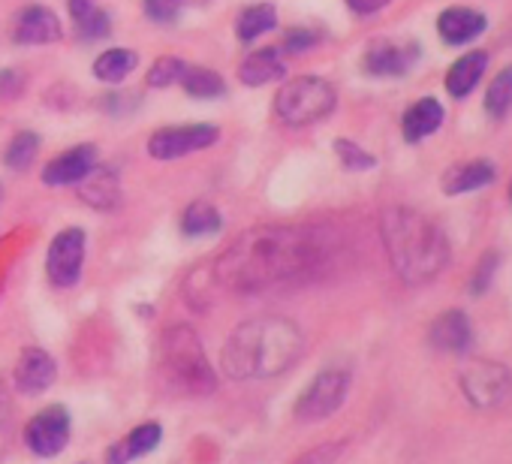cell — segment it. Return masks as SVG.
I'll return each instance as SVG.
<instances>
[{"mask_svg": "<svg viewBox=\"0 0 512 464\" xmlns=\"http://www.w3.org/2000/svg\"><path fill=\"white\" fill-rule=\"evenodd\" d=\"M79 196L91 205V208H115L121 202V187H118V175L112 169H97L91 166V172L79 181Z\"/></svg>", "mask_w": 512, "mask_h": 464, "instance_id": "cell-19", "label": "cell"}, {"mask_svg": "<svg viewBox=\"0 0 512 464\" xmlns=\"http://www.w3.org/2000/svg\"><path fill=\"white\" fill-rule=\"evenodd\" d=\"M136 52H130V49H109V52H103L97 61H94V76L100 79V82H109V85H115V82H124L133 70H136Z\"/></svg>", "mask_w": 512, "mask_h": 464, "instance_id": "cell-25", "label": "cell"}, {"mask_svg": "<svg viewBox=\"0 0 512 464\" xmlns=\"http://www.w3.org/2000/svg\"><path fill=\"white\" fill-rule=\"evenodd\" d=\"M181 85H184V91L190 97H199V100H211V97H220L223 94V79L214 70H205V67L184 70Z\"/></svg>", "mask_w": 512, "mask_h": 464, "instance_id": "cell-27", "label": "cell"}, {"mask_svg": "<svg viewBox=\"0 0 512 464\" xmlns=\"http://www.w3.org/2000/svg\"><path fill=\"white\" fill-rule=\"evenodd\" d=\"M494 269H497V254H494V251H488V254L482 257V263L476 266V272H473V284H470V290H473V293H485V287L491 284Z\"/></svg>", "mask_w": 512, "mask_h": 464, "instance_id": "cell-34", "label": "cell"}, {"mask_svg": "<svg viewBox=\"0 0 512 464\" xmlns=\"http://www.w3.org/2000/svg\"><path fill=\"white\" fill-rule=\"evenodd\" d=\"M82 266H85V232L70 226L49 245V257H46L49 281L55 287H73L82 278Z\"/></svg>", "mask_w": 512, "mask_h": 464, "instance_id": "cell-8", "label": "cell"}, {"mask_svg": "<svg viewBox=\"0 0 512 464\" xmlns=\"http://www.w3.org/2000/svg\"><path fill=\"white\" fill-rule=\"evenodd\" d=\"M491 181H494V166L485 163V160H473V163L452 166V169L443 175V190H446L449 196H455V193H470V190L488 187Z\"/></svg>", "mask_w": 512, "mask_h": 464, "instance_id": "cell-22", "label": "cell"}, {"mask_svg": "<svg viewBox=\"0 0 512 464\" xmlns=\"http://www.w3.org/2000/svg\"><path fill=\"white\" fill-rule=\"evenodd\" d=\"M70 16H73V25H76V34L85 40V43H94L100 37L109 34V16L94 7L91 0H70Z\"/></svg>", "mask_w": 512, "mask_h": 464, "instance_id": "cell-23", "label": "cell"}, {"mask_svg": "<svg viewBox=\"0 0 512 464\" xmlns=\"http://www.w3.org/2000/svg\"><path fill=\"white\" fill-rule=\"evenodd\" d=\"M278 22L275 16V7L272 4H253V7H244L235 19V34L241 43H250L256 37H263L266 31H272Z\"/></svg>", "mask_w": 512, "mask_h": 464, "instance_id": "cell-24", "label": "cell"}, {"mask_svg": "<svg viewBox=\"0 0 512 464\" xmlns=\"http://www.w3.org/2000/svg\"><path fill=\"white\" fill-rule=\"evenodd\" d=\"M335 88L320 76H299L287 82L275 97V112L290 127H308L323 121L335 109Z\"/></svg>", "mask_w": 512, "mask_h": 464, "instance_id": "cell-5", "label": "cell"}, {"mask_svg": "<svg viewBox=\"0 0 512 464\" xmlns=\"http://www.w3.org/2000/svg\"><path fill=\"white\" fill-rule=\"evenodd\" d=\"M443 124V106L434 100V97H422L416 100L404 118H401V130H404V139L407 142H422L428 139L431 133H437V127Z\"/></svg>", "mask_w": 512, "mask_h": 464, "instance_id": "cell-18", "label": "cell"}, {"mask_svg": "<svg viewBox=\"0 0 512 464\" xmlns=\"http://www.w3.org/2000/svg\"><path fill=\"white\" fill-rule=\"evenodd\" d=\"M61 40V22L46 7H25L16 19V43L22 46H49Z\"/></svg>", "mask_w": 512, "mask_h": 464, "instance_id": "cell-12", "label": "cell"}, {"mask_svg": "<svg viewBox=\"0 0 512 464\" xmlns=\"http://www.w3.org/2000/svg\"><path fill=\"white\" fill-rule=\"evenodd\" d=\"M181 4H208V0H181Z\"/></svg>", "mask_w": 512, "mask_h": 464, "instance_id": "cell-38", "label": "cell"}, {"mask_svg": "<svg viewBox=\"0 0 512 464\" xmlns=\"http://www.w3.org/2000/svg\"><path fill=\"white\" fill-rule=\"evenodd\" d=\"M4 413H7V395H4V389H0V419H4Z\"/></svg>", "mask_w": 512, "mask_h": 464, "instance_id": "cell-37", "label": "cell"}, {"mask_svg": "<svg viewBox=\"0 0 512 464\" xmlns=\"http://www.w3.org/2000/svg\"><path fill=\"white\" fill-rule=\"evenodd\" d=\"M284 76V61L278 55V49H260L241 61L238 67V79L250 88H260L269 82H278Z\"/></svg>", "mask_w": 512, "mask_h": 464, "instance_id": "cell-20", "label": "cell"}, {"mask_svg": "<svg viewBox=\"0 0 512 464\" xmlns=\"http://www.w3.org/2000/svg\"><path fill=\"white\" fill-rule=\"evenodd\" d=\"M311 46H317V34H311V31H290L287 43H284L287 52H305Z\"/></svg>", "mask_w": 512, "mask_h": 464, "instance_id": "cell-35", "label": "cell"}, {"mask_svg": "<svg viewBox=\"0 0 512 464\" xmlns=\"http://www.w3.org/2000/svg\"><path fill=\"white\" fill-rule=\"evenodd\" d=\"M55 374H58L55 359L46 350L31 347L19 356L16 371H13V383L22 395H40L55 383Z\"/></svg>", "mask_w": 512, "mask_h": 464, "instance_id": "cell-11", "label": "cell"}, {"mask_svg": "<svg viewBox=\"0 0 512 464\" xmlns=\"http://www.w3.org/2000/svg\"><path fill=\"white\" fill-rule=\"evenodd\" d=\"M341 452H344V440H335V443L314 446L311 452H305V455H302V458H296L293 464H335Z\"/></svg>", "mask_w": 512, "mask_h": 464, "instance_id": "cell-32", "label": "cell"}, {"mask_svg": "<svg viewBox=\"0 0 512 464\" xmlns=\"http://www.w3.org/2000/svg\"><path fill=\"white\" fill-rule=\"evenodd\" d=\"M25 443L34 455L40 458H52L61 455L64 446L70 443V413L55 404L40 410L28 425H25Z\"/></svg>", "mask_w": 512, "mask_h": 464, "instance_id": "cell-10", "label": "cell"}, {"mask_svg": "<svg viewBox=\"0 0 512 464\" xmlns=\"http://www.w3.org/2000/svg\"><path fill=\"white\" fill-rule=\"evenodd\" d=\"M347 392H350V371L326 368L302 392V398H299L293 413H296L299 422H323V419H329L347 401Z\"/></svg>", "mask_w": 512, "mask_h": 464, "instance_id": "cell-6", "label": "cell"}, {"mask_svg": "<svg viewBox=\"0 0 512 464\" xmlns=\"http://www.w3.org/2000/svg\"><path fill=\"white\" fill-rule=\"evenodd\" d=\"M94 145H76L70 151H64L61 157H55L46 169H43V181L49 187H64V184H79L91 166H94Z\"/></svg>", "mask_w": 512, "mask_h": 464, "instance_id": "cell-14", "label": "cell"}, {"mask_svg": "<svg viewBox=\"0 0 512 464\" xmlns=\"http://www.w3.org/2000/svg\"><path fill=\"white\" fill-rule=\"evenodd\" d=\"M184 70H187V64H184L181 58L166 55V58L154 61V67H151V73H148V85H151V88H169V85L181 82Z\"/></svg>", "mask_w": 512, "mask_h": 464, "instance_id": "cell-30", "label": "cell"}, {"mask_svg": "<svg viewBox=\"0 0 512 464\" xmlns=\"http://www.w3.org/2000/svg\"><path fill=\"white\" fill-rule=\"evenodd\" d=\"M160 380L169 392L187 398H205L217 389V374L202 350V341L184 323L169 326L160 338Z\"/></svg>", "mask_w": 512, "mask_h": 464, "instance_id": "cell-4", "label": "cell"}, {"mask_svg": "<svg viewBox=\"0 0 512 464\" xmlns=\"http://www.w3.org/2000/svg\"><path fill=\"white\" fill-rule=\"evenodd\" d=\"M305 350L302 329L287 317H256L241 323L223 347L229 380H269L290 371Z\"/></svg>", "mask_w": 512, "mask_h": 464, "instance_id": "cell-2", "label": "cell"}, {"mask_svg": "<svg viewBox=\"0 0 512 464\" xmlns=\"http://www.w3.org/2000/svg\"><path fill=\"white\" fill-rule=\"evenodd\" d=\"M419 58V49L413 43H374L365 55V70L371 76H401L413 67V61Z\"/></svg>", "mask_w": 512, "mask_h": 464, "instance_id": "cell-13", "label": "cell"}, {"mask_svg": "<svg viewBox=\"0 0 512 464\" xmlns=\"http://www.w3.org/2000/svg\"><path fill=\"white\" fill-rule=\"evenodd\" d=\"M461 389L473 407H497L509 398L512 392V377L500 362L479 359L464 368L461 374Z\"/></svg>", "mask_w": 512, "mask_h": 464, "instance_id": "cell-7", "label": "cell"}, {"mask_svg": "<svg viewBox=\"0 0 512 464\" xmlns=\"http://www.w3.org/2000/svg\"><path fill=\"white\" fill-rule=\"evenodd\" d=\"M223 223L220 211L208 202H193L187 205L184 217H181V229L187 232V236H211V232H217Z\"/></svg>", "mask_w": 512, "mask_h": 464, "instance_id": "cell-26", "label": "cell"}, {"mask_svg": "<svg viewBox=\"0 0 512 464\" xmlns=\"http://www.w3.org/2000/svg\"><path fill=\"white\" fill-rule=\"evenodd\" d=\"M335 151H338V157H341V163L347 169H371L374 166V157L368 151H362L359 145L347 142V139H338L335 142Z\"/></svg>", "mask_w": 512, "mask_h": 464, "instance_id": "cell-31", "label": "cell"}, {"mask_svg": "<svg viewBox=\"0 0 512 464\" xmlns=\"http://www.w3.org/2000/svg\"><path fill=\"white\" fill-rule=\"evenodd\" d=\"M428 341L434 350L440 353H464L473 341V332H470V320L461 314V311H446L440 314L431 329H428Z\"/></svg>", "mask_w": 512, "mask_h": 464, "instance_id": "cell-16", "label": "cell"}, {"mask_svg": "<svg viewBox=\"0 0 512 464\" xmlns=\"http://www.w3.org/2000/svg\"><path fill=\"white\" fill-rule=\"evenodd\" d=\"M485 67H488V55H485V52H467L464 58H458V61L449 67V73H446V91H449L452 97H458V100L467 97V94L479 85Z\"/></svg>", "mask_w": 512, "mask_h": 464, "instance_id": "cell-21", "label": "cell"}, {"mask_svg": "<svg viewBox=\"0 0 512 464\" xmlns=\"http://www.w3.org/2000/svg\"><path fill=\"white\" fill-rule=\"evenodd\" d=\"M344 4H347L356 16H374V13H380L383 7H389L392 0H344Z\"/></svg>", "mask_w": 512, "mask_h": 464, "instance_id": "cell-36", "label": "cell"}, {"mask_svg": "<svg viewBox=\"0 0 512 464\" xmlns=\"http://www.w3.org/2000/svg\"><path fill=\"white\" fill-rule=\"evenodd\" d=\"M217 142L214 124H184V127H163L148 139V154L154 160H178L184 154H193L199 148H208Z\"/></svg>", "mask_w": 512, "mask_h": 464, "instance_id": "cell-9", "label": "cell"}, {"mask_svg": "<svg viewBox=\"0 0 512 464\" xmlns=\"http://www.w3.org/2000/svg\"><path fill=\"white\" fill-rule=\"evenodd\" d=\"M181 7H184L181 0H145V13L154 22H172Z\"/></svg>", "mask_w": 512, "mask_h": 464, "instance_id": "cell-33", "label": "cell"}, {"mask_svg": "<svg viewBox=\"0 0 512 464\" xmlns=\"http://www.w3.org/2000/svg\"><path fill=\"white\" fill-rule=\"evenodd\" d=\"M485 25H488L485 16L470 7H449L437 19V34L449 46H464V43L476 40L485 31Z\"/></svg>", "mask_w": 512, "mask_h": 464, "instance_id": "cell-15", "label": "cell"}, {"mask_svg": "<svg viewBox=\"0 0 512 464\" xmlns=\"http://www.w3.org/2000/svg\"><path fill=\"white\" fill-rule=\"evenodd\" d=\"M512 106V67L500 70L485 91V109L491 118H503Z\"/></svg>", "mask_w": 512, "mask_h": 464, "instance_id": "cell-28", "label": "cell"}, {"mask_svg": "<svg viewBox=\"0 0 512 464\" xmlns=\"http://www.w3.org/2000/svg\"><path fill=\"white\" fill-rule=\"evenodd\" d=\"M37 151H40V136L37 133H19L13 142H10V148H7V154H4V160H7V166L10 169H28L31 163H34V157H37Z\"/></svg>", "mask_w": 512, "mask_h": 464, "instance_id": "cell-29", "label": "cell"}, {"mask_svg": "<svg viewBox=\"0 0 512 464\" xmlns=\"http://www.w3.org/2000/svg\"><path fill=\"white\" fill-rule=\"evenodd\" d=\"M160 437H163L160 422H142V425H136L127 437H121V440L109 449L106 464H130V461H136V458L154 452V449L160 446Z\"/></svg>", "mask_w": 512, "mask_h": 464, "instance_id": "cell-17", "label": "cell"}, {"mask_svg": "<svg viewBox=\"0 0 512 464\" xmlns=\"http://www.w3.org/2000/svg\"><path fill=\"white\" fill-rule=\"evenodd\" d=\"M509 199H512V187H509Z\"/></svg>", "mask_w": 512, "mask_h": 464, "instance_id": "cell-39", "label": "cell"}, {"mask_svg": "<svg viewBox=\"0 0 512 464\" xmlns=\"http://www.w3.org/2000/svg\"><path fill=\"white\" fill-rule=\"evenodd\" d=\"M332 257L335 245L320 229L253 226L211 266V278L229 293L256 296L314 281L326 272Z\"/></svg>", "mask_w": 512, "mask_h": 464, "instance_id": "cell-1", "label": "cell"}, {"mask_svg": "<svg viewBox=\"0 0 512 464\" xmlns=\"http://www.w3.org/2000/svg\"><path fill=\"white\" fill-rule=\"evenodd\" d=\"M380 236L395 275L404 284H425L437 278L449 260L443 229L407 205H389L380 217Z\"/></svg>", "mask_w": 512, "mask_h": 464, "instance_id": "cell-3", "label": "cell"}]
</instances>
